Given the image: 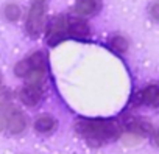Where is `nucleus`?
Here are the masks:
<instances>
[{
	"mask_svg": "<svg viewBox=\"0 0 159 154\" xmlns=\"http://www.w3.org/2000/svg\"><path fill=\"white\" fill-rule=\"evenodd\" d=\"M150 16H151L156 22H159V2H154V3L150 7Z\"/></svg>",
	"mask_w": 159,
	"mask_h": 154,
	"instance_id": "nucleus-15",
	"label": "nucleus"
},
{
	"mask_svg": "<svg viewBox=\"0 0 159 154\" xmlns=\"http://www.w3.org/2000/svg\"><path fill=\"white\" fill-rule=\"evenodd\" d=\"M102 7V2L100 0H76L75 3V11L80 14V16H92L95 13H98Z\"/></svg>",
	"mask_w": 159,
	"mask_h": 154,
	"instance_id": "nucleus-10",
	"label": "nucleus"
},
{
	"mask_svg": "<svg viewBox=\"0 0 159 154\" xmlns=\"http://www.w3.org/2000/svg\"><path fill=\"white\" fill-rule=\"evenodd\" d=\"M153 140H154L156 146H159V131H154L153 132Z\"/></svg>",
	"mask_w": 159,
	"mask_h": 154,
	"instance_id": "nucleus-18",
	"label": "nucleus"
},
{
	"mask_svg": "<svg viewBox=\"0 0 159 154\" xmlns=\"http://www.w3.org/2000/svg\"><path fill=\"white\" fill-rule=\"evenodd\" d=\"M28 61H30V72L25 78L28 84L41 86L47 75V59L42 51H36L28 58Z\"/></svg>",
	"mask_w": 159,
	"mask_h": 154,
	"instance_id": "nucleus-2",
	"label": "nucleus"
},
{
	"mask_svg": "<svg viewBox=\"0 0 159 154\" xmlns=\"http://www.w3.org/2000/svg\"><path fill=\"white\" fill-rule=\"evenodd\" d=\"M7 126H8V118L3 114H0V132H2Z\"/></svg>",
	"mask_w": 159,
	"mask_h": 154,
	"instance_id": "nucleus-17",
	"label": "nucleus"
},
{
	"mask_svg": "<svg viewBox=\"0 0 159 154\" xmlns=\"http://www.w3.org/2000/svg\"><path fill=\"white\" fill-rule=\"evenodd\" d=\"M133 101L136 106L145 104V106H151V108H159V86L151 84V86L143 87L133 97Z\"/></svg>",
	"mask_w": 159,
	"mask_h": 154,
	"instance_id": "nucleus-5",
	"label": "nucleus"
},
{
	"mask_svg": "<svg viewBox=\"0 0 159 154\" xmlns=\"http://www.w3.org/2000/svg\"><path fill=\"white\" fill-rule=\"evenodd\" d=\"M69 37L78 39V41H88L91 36L89 24L81 17H69Z\"/></svg>",
	"mask_w": 159,
	"mask_h": 154,
	"instance_id": "nucleus-6",
	"label": "nucleus"
},
{
	"mask_svg": "<svg viewBox=\"0 0 159 154\" xmlns=\"http://www.w3.org/2000/svg\"><path fill=\"white\" fill-rule=\"evenodd\" d=\"M75 129L91 145H103L122 134V125L114 118H80Z\"/></svg>",
	"mask_w": 159,
	"mask_h": 154,
	"instance_id": "nucleus-1",
	"label": "nucleus"
},
{
	"mask_svg": "<svg viewBox=\"0 0 159 154\" xmlns=\"http://www.w3.org/2000/svg\"><path fill=\"white\" fill-rule=\"evenodd\" d=\"M126 131L131 134V135H137V137H145L148 134L153 132V128L150 123L143 121V120H139V118H133L129 121H126L125 125Z\"/></svg>",
	"mask_w": 159,
	"mask_h": 154,
	"instance_id": "nucleus-9",
	"label": "nucleus"
},
{
	"mask_svg": "<svg viewBox=\"0 0 159 154\" xmlns=\"http://www.w3.org/2000/svg\"><path fill=\"white\" fill-rule=\"evenodd\" d=\"M109 47L116 51V53H125L128 50V41L123 36H112L109 41Z\"/></svg>",
	"mask_w": 159,
	"mask_h": 154,
	"instance_id": "nucleus-12",
	"label": "nucleus"
},
{
	"mask_svg": "<svg viewBox=\"0 0 159 154\" xmlns=\"http://www.w3.org/2000/svg\"><path fill=\"white\" fill-rule=\"evenodd\" d=\"M7 128H8V131H10L11 134H14V135L24 132L25 128H27V117H25L20 111L13 109V111L10 112V115H8V126H7Z\"/></svg>",
	"mask_w": 159,
	"mask_h": 154,
	"instance_id": "nucleus-8",
	"label": "nucleus"
},
{
	"mask_svg": "<svg viewBox=\"0 0 159 154\" xmlns=\"http://www.w3.org/2000/svg\"><path fill=\"white\" fill-rule=\"evenodd\" d=\"M69 37V22H67V17L64 16H59V17H55L48 27H47V33H45V41L48 45H56L59 44L61 41L67 39Z\"/></svg>",
	"mask_w": 159,
	"mask_h": 154,
	"instance_id": "nucleus-3",
	"label": "nucleus"
},
{
	"mask_svg": "<svg viewBox=\"0 0 159 154\" xmlns=\"http://www.w3.org/2000/svg\"><path fill=\"white\" fill-rule=\"evenodd\" d=\"M45 0H34V3H44Z\"/></svg>",
	"mask_w": 159,
	"mask_h": 154,
	"instance_id": "nucleus-19",
	"label": "nucleus"
},
{
	"mask_svg": "<svg viewBox=\"0 0 159 154\" xmlns=\"http://www.w3.org/2000/svg\"><path fill=\"white\" fill-rule=\"evenodd\" d=\"M34 131L39 134H50L56 128V120L52 115H39L34 120Z\"/></svg>",
	"mask_w": 159,
	"mask_h": 154,
	"instance_id": "nucleus-11",
	"label": "nucleus"
},
{
	"mask_svg": "<svg viewBox=\"0 0 159 154\" xmlns=\"http://www.w3.org/2000/svg\"><path fill=\"white\" fill-rule=\"evenodd\" d=\"M0 81H2V80H0ZM0 87H2V83H0Z\"/></svg>",
	"mask_w": 159,
	"mask_h": 154,
	"instance_id": "nucleus-20",
	"label": "nucleus"
},
{
	"mask_svg": "<svg viewBox=\"0 0 159 154\" xmlns=\"http://www.w3.org/2000/svg\"><path fill=\"white\" fill-rule=\"evenodd\" d=\"M28 72H30V61H28V59L20 61V62L16 65V68H14V73H16L17 76H24V78L28 75Z\"/></svg>",
	"mask_w": 159,
	"mask_h": 154,
	"instance_id": "nucleus-14",
	"label": "nucleus"
},
{
	"mask_svg": "<svg viewBox=\"0 0 159 154\" xmlns=\"http://www.w3.org/2000/svg\"><path fill=\"white\" fill-rule=\"evenodd\" d=\"M44 19H45V8L44 3H34L28 13V19H27V31L30 36H38L42 30L44 25Z\"/></svg>",
	"mask_w": 159,
	"mask_h": 154,
	"instance_id": "nucleus-4",
	"label": "nucleus"
},
{
	"mask_svg": "<svg viewBox=\"0 0 159 154\" xmlns=\"http://www.w3.org/2000/svg\"><path fill=\"white\" fill-rule=\"evenodd\" d=\"M3 14H5V17H7L8 20L14 22V20H17V19L20 17V8H19L16 3H8V5L5 7Z\"/></svg>",
	"mask_w": 159,
	"mask_h": 154,
	"instance_id": "nucleus-13",
	"label": "nucleus"
},
{
	"mask_svg": "<svg viewBox=\"0 0 159 154\" xmlns=\"http://www.w3.org/2000/svg\"><path fill=\"white\" fill-rule=\"evenodd\" d=\"M8 101H10V94H8V90L3 89V87H0V106H5Z\"/></svg>",
	"mask_w": 159,
	"mask_h": 154,
	"instance_id": "nucleus-16",
	"label": "nucleus"
},
{
	"mask_svg": "<svg viewBox=\"0 0 159 154\" xmlns=\"http://www.w3.org/2000/svg\"><path fill=\"white\" fill-rule=\"evenodd\" d=\"M19 98L25 106H38L39 101L42 100V89L41 86H34V84H27L25 87L20 89L19 92Z\"/></svg>",
	"mask_w": 159,
	"mask_h": 154,
	"instance_id": "nucleus-7",
	"label": "nucleus"
}]
</instances>
